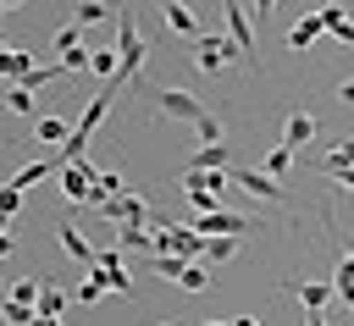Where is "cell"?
Here are the masks:
<instances>
[{"label": "cell", "instance_id": "obj_23", "mask_svg": "<svg viewBox=\"0 0 354 326\" xmlns=\"http://www.w3.org/2000/svg\"><path fill=\"white\" fill-rule=\"evenodd\" d=\"M188 166H194V171H227V144H210V149H199Z\"/></svg>", "mask_w": 354, "mask_h": 326}, {"label": "cell", "instance_id": "obj_39", "mask_svg": "<svg viewBox=\"0 0 354 326\" xmlns=\"http://www.w3.org/2000/svg\"><path fill=\"white\" fill-rule=\"evenodd\" d=\"M33 326H61V320H55V315H39V320H33Z\"/></svg>", "mask_w": 354, "mask_h": 326}, {"label": "cell", "instance_id": "obj_27", "mask_svg": "<svg viewBox=\"0 0 354 326\" xmlns=\"http://www.w3.org/2000/svg\"><path fill=\"white\" fill-rule=\"evenodd\" d=\"M66 298H72V293H61L55 282H44V293H39V315H55V320H61V309H66Z\"/></svg>", "mask_w": 354, "mask_h": 326}, {"label": "cell", "instance_id": "obj_41", "mask_svg": "<svg viewBox=\"0 0 354 326\" xmlns=\"http://www.w3.org/2000/svg\"><path fill=\"white\" fill-rule=\"evenodd\" d=\"M160 326H177V320H160Z\"/></svg>", "mask_w": 354, "mask_h": 326}, {"label": "cell", "instance_id": "obj_18", "mask_svg": "<svg viewBox=\"0 0 354 326\" xmlns=\"http://www.w3.org/2000/svg\"><path fill=\"white\" fill-rule=\"evenodd\" d=\"M105 293H111V282H105V271H88V276L77 282V293H72V298H77V304H100Z\"/></svg>", "mask_w": 354, "mask_h": 326}, {"label": "cell", "instance_id": "obj_14", "mask_svg": "<svg viewBox=\"0 0 354 326\" xmlns=\"http://www.w3.org/2000/svg\"><path fill=\"white\" fill-rule=\"evenodd\" d=\"M39 72V61L28 55V50H0V77H17V83H28Z\"/></svg>", "mask_w": 354, "mask_h": 326}, {"label": "cell", "instance_id": "obj_37", "mask_svg": "<svg viewBox=\"0 0 354 326\" xmlns=\"http://www.w3.org/2000/svg\"><path fill=\"white\" fill-rule=\"evenodd\" d=\"M337 254H348V260H354V238H337Z\"/></svg>", "mask_w": 354, "mask_h": 326}, {"label": "cell", "instance_id": "obj_25", "mask_svg": "<svg viewBox=\"0 0 354 326\" xmlns=\"http://www.w3.org/2000/svg\"><path fill=\"white\" fill-rule=\"evenodd\" d=\"M100 17H116V6H100V0L72 6V22H77V28H88V22H100Z\"/></svg>", "mask_w": 354, "mask_h": 326}, {"label": "cell", "instance_id": "obj_13", "mask_svg": "<svg viewBox=\"0 0 354 326\" xmlns=\"http://www.w3.org/2000/svg\"><path fill=\"white\" fill-rule=\"evenodd\" d=\"M310 138H315V116H310V111H288V122H282V144L299 149V144H310Z\"/></svg>", "mask_w": 354, "mask_h": 326}, {"label": "cell", "instance_id": "obj_32", "mask_svg": "<svg viewBox=\"0 0 354 326\" xmlns=\"http://www.w3.org/2000/svg\"><path fill=\"white\" fill-rule=\"evenodd\" d=\"M321 22H326V33H332L337 22H348V11H343V6H321Z\"/></svg>", "mask_w": 354, "mask_h": 326}, {"label": "cell", "instance_id": "obj_36", "mask_svg": "<svg viewBox=\"0 0 354 326\" xmlns=\"http://www.w3.org/2000/svg\"><path fill=\"white\" fill-rule=\"evenodd\" d=\"M304 326H326V315H321V309H310V315H304Z\"/></svg>", "mask_w": 354, "mask_h": 326}, {"label": "cell", "instance_id": "obj_30", "mask_svg": "<svg viewBox=\"0 0 354 326\" xmlns=\"http://www.w3.org/2000/svg\"><path fill=\"white\" fill-rule=\"evenodd\" d=\"M177 287H183V293H205V287H210V276H205V265L194 260V265L183 271V282H177Z\"/></svg>", "mask_w": 354, "mask_h": 326}, {"label": "cell", "instance_id": "obj_21", "mask_svg": "<svg viewBox=\"0 0 354 326\" xmlns=\"http://www.w3.org/2000/svg\"><path fill=\"white\" fill-rule=\"evenodd\" d=\"M166 22H171V33L199 39V28H194V11H188V6H177V0H171V6H166Z\"/></svg>", "mask_w": 354, "mask_h": 326}, {"label": "cell", "instance_id": "obj_35", "mask_svg": "<svg viewBox=\"0 0 354 326\" xmlns=\"http://www.w3.org/2000/svg\"><path fill=\"white\" fill-rule=\"evenodd\" d=\"M332 182H337L343 193H354V171H343V177H332Z\"/></svg>", "mask_w": 354, "mask_h": 326}, {"label": "cell", "instance_id": "obj_17", "mask_svg": "<svg viewBox=\"0 0 354 326\" xmlns=\"http://www.w3.org/2000/svg\"><path fill=\"white\" fill-rule=\"evenodd\" d=\"M288 293L304 304V315H310V309H321V304L332 298V287H326V282H288Z\"/></svg>", "mask_w": 354, "mask_h": 326}, {"label": "cell", "instance_id": "obj_31", "mask_svg": "<svg viewBox=\"0 0 354 326\" xmlns=\"http://www.w3.org/2000/svg\"><path fill=\"white\" fill-rule=\"evenodd\" d=\"M238 254V238H210L205 243V260H232Z\"/></svg>", "mask_w": 354, "mask_h": 326}, {"label": "cell", "instance_id": "obj_38", "mask_svg": "<svg viewBox=\"0 0 354 326\" xmlns=\"http://www.w3.org/2000/svg\"><path fill=\"white\" fill-rule=\"evenodd\" d=\"M232 326H260V320H254V315H238V320H232Z\"/></svg>", "mask_w": 354, "mask_h": 326}, {"label": "cell", "instance_id": "obj_7", "mask_svg": "<svg viewBox=\"0 0 354 326\" xmlns=\"http://www.w3.org/2000/svg\"><path fill=\"white\" fill-rule=\"evenodd\" d=\"M232 182H238L243 193L266 199V204H282V182H277V177H266V171H254V166H238V171H232Z\"/></svg>", "mask_w": 354, "mask_h": 326}, {"label": "cell", "instance_id": "obj_10", "mask_svg": "<svg viewBox=\"0 0 354 326\" xmlns=\"http://www.w3.org/2000/svg\"><path fill=\"white\" fill-rule=\"evenodd\" d=\"M116 249L122 254H160V232H144V227H116Z\"/></svg>", "mask_w": 354, "mask_h": 326}, {"label": "cell", "instance_id": "obj_8", "mask_svg": "<svg viewBox=\"0 0 354 326\" xmlns=\"http://www.w3.org/2000/svg\"><path fill=\"white\" fill-rule=\"evenodd\" d=\"M105 221H116V227H144V215H149V204L138 199V193H116L105 210H100Z\"/></svg>", "mask_w": 354, "mask_h": 326}, {"label": "cell", "instance_id": "obj_1", "mask_svg": "<svg viewBox=\"0 0 354 326\" xmlns=\"http://www.w3.org/2000/svg\"><path fill=\"white\" fill-rule=\"evenodd\" d=\"M116 55H122V77L116 83H138V72H144V33H138L133 11H122V6H116Z\"/></svg>", "mask_w": 354, "mask_h": 326}, {"label": "cell", "instance_id": "obj_2", "mask_svg": "<svg viewBox=\"0 0 354 326\" xmlns=\"http://www.w3.org/2000/svg\"><path fill=\"white\" fill-rule=\"evenodd\" d=\"M194 61H199L205 77H221L232 61H243V50H238L227 33H199V39H194Z\"/></svg>", "mask_w": 354, "mask_h": 326}, {"label": "cell", "instance_id": "obj_15", "mask_svg": "<svg viewBox=\"0 0 354 326\" xmlns=\"http://www.w3.org/2000/svg\"><path fill=\"white\" fill-rule=\"evenodd\" d=\"M321 171H326V177H343V171H354V133L321 155Z\"/></svg>", "mask_w": 354, "mask_h": 326}, {"label": "cell", "instance_id": "obj_40", "mask_svg": "<svg viewBox=\"0 0 354 326\" xmlns=\"http://www.w3.org/2000/svg\"><path fill=\"white\" fill-rule=\"evenodd\" d=\"M199 326H232V320H199Z\"/></svg>", "mask_w": 354, "mask_h": 326}, {"label": "cell", "instance_id": "obj_28", "mask_svg": "<svg viewBox=\"0 0 354 326\" xmlns=\"http://www.w3.org/2000/svg\"><path fill=\"white\" fill-rule=\"evenodd\" d=\"M39 293H44V282H11V293H6V298H11V304H33V309H39Z\"/></svg>", "mask_w": 354, "mask_h": 326}, {"label": "cell", "instance_id": "obj_5", "mask_svg": "<svg viewBox=\"0 0 354 326\" xmlns=\"http://www.w3.org/2000/svg\"><path fill=\"white\" fill-rule=\"evenodd\" d=\"M149 94H155V105H160L166 116H177V122H188V127H194L199 116H210V111H205L188 88H149Z\"/></svg>", "mask_w": 354, "mask_h": 326}, {"label": "cell", "instance_id": "obj_6", "mask_svg": "<svg viewBox=\"0 0 354 326\" xmlns=\"http://www.w3.org/2000/svg\"><path fill=\"white\" fill-rule=\"evenodd\" d=\"M221 11H227V39H232V44L243 50V61H254V33H249V6H243V0H227Z\"/></svg>", "mask_w": 354, "mask_h": 326}, {"label": "cell", "instance_id": "obj_22", "mask_svg": "<svg viewBox=\"0 0 354 326\" xmlns=\"http://www.w3.org/2000/svg\"><path fill=\"white\" fill-rule=\"evenodd\" d=\"M72 50H83V28H77V22H61V28H55V61L72 55Z\"/></svg>", "mask_w": 354, "mask_h": 326}, {"label": "cell", "instance_id": "obj_20", "mask_svg": "<svg viewBox=\"0 0 354 326\" xmlns=\"http://www.w3.org/2000/svg\"><path fill=\"white\" fill-rule=\"evenodd\" d=\"M50 171H61V166H44V160H39V166H17V171L6 177V188H33V182H44Z\"/></svg>", "mask_w": 354, "mask_h": 326}, {"label": "cell", "instance_id": "obj_12", "mask_svg": "<svg viewBox=\"0 0 354 326\" xmlns=\"http://www.w3.org/2000/svg\"><path fill=\"white\" fill-rule=\"evenodd\" d=\"M321 33H326V22H321V11H304V17H299V22L288 28V50H310V44H315Z\"/></svg>", "mask_w": 354, "mask_h": 326}, {"label": "cell", "instance_id": "obj_16", "mask_svg": "<svg viewBox=\"0 0 354 326\" xmlns=\"http://www.w3.org/2000/svg\"><path fill=\"white\" fill-rule=\"evenodd\" d=\"M33 138H39V144H61V149H66L72 122H61V116H39V122H33Z\"/></svg>", "mask_w": 354, "mask_h": 326}, {"label": "cell", "instance_id": "obj_11", "mask_svg": "<svg viewBox=\"0 0 354 326\" xmlns=\"http://www.w3.org/2000/svg\"><path fill=\"white\" fill-rule=\"evenodd\" d=\"M94 271H105V282H111V293H122V298H133V276L122 271V249H100V265Z\"/></svg>", "mask_w": 354, "mask_h": 326}, {"label": "cell", "instance_id": "obj_34", "mask_svg": "<svg viewBox=\"0 0 354 326\" xmlns=\"http://www.w3.org/2000/svg\"><path fill=\"white\" fill-rule=\"evenodd\" d=\"M337 99H343V105H354V77H348V83H337Z\"/></svg>", "mask_w": 354, "mask_h": 326}, {"label": "cell", "instance_id": "obj_24", "mask_svg": "<svg viewBox=\"0 0 354 326\" xmlns=\"http://www.w3.org/2000/svg\"><path fill=\"white\" fill-rule=\"evenodd\" d=\"M260 166H266V177H277V182H282V177H288V166H293V149H288V144H277V149H266V160H260Z\"/></svg>", "mask_w": 354, "mask_h": 326}, {"label": "cell", "instance_id": "obj_9", "mask_svg": "<svg viewBox=\"0 0 354 326\" xmlns=\"http://www.w3.org/2000/svg\"><path fill=\"white\" fill-rule=\"evenodd\" d=\"M55 238H61V249H66V260H83L88 271L100 265V249H94V243H88L83 232H77V221H61V227H55Z\"/></svg>", "mask_w": 354, "mask_h": 326}, {"label": "cell", "instance_id": "obj_29", "mask_svg": "<svg viewBox=\"0 0 354 326\" xmlns=\"http://www.w3.org/2000/svg\"><path fill=\"white\" fill-rule=\"evenodd\" d=\"M194 133H199V149L221 144V122H216V116H199V122H194Z\"/></svg>", "mask_w": 354, "mask_h": 326}, {"label": "cell", "instance_id": "obj_19", "mask_svg": "<svg viewBox=\"0 0 354 326\" xmlns=\"http://www.w3.org/2000/svg\"><path fill=\"white\" fill-rule=\"evenodd\" d=\"M6 111H17V116H28V122H39V111H33V88L11 83V88H6Z\"/></svg>", "mask_w": 354, "mask_h": 326}, {"label": "cell", "instance_id": "obj_26", "mask_svg": "<svg viewBox=\"0 0 354 326\" xmlns=\"http://www.w3.org/2000/svg\"><path fill=\"white\" fill-rule=\"evenodd\" d=\"M188 265H194V260H171V254H155V260H149V271H155V276H166V282H183V271H188Z\"/></svg>", "mask_w": 354, "mask_h": 326}, {"label": "cell", "instance_id": "obj_4", "mask_svg": "<svg viewBox=\"0 0 354 326\" xmlns=\"http://www.w3.org/2000/svg\"><path fill=\"white\" fill-rule=\"evenodd\" d=\"M94 177H100V171H94L88 160L61 166V193H66V204H72V210H83V204L94 199Z\"/></svg>", "mask_w": 354, "mask_h": 326}, {"label": "cell", "instance_id": "obj_3", "mask_svg": "<svg viewBox=\"0 0 354 326\" xmlns=\"http://www.w3.org/2000/svg\"><path fill=\"white\" fill-rule=\"evenodd\" d=\"M188 227H194L199 238H243V232H254L260 221L243 215V210H210V215H194Z\"/></svg>", "mask_w": 354, "mask_h": 326}, {"label": "cell", "instance_id": "obj_33", "mask_svg": "<svg viewBox=\"0 0 354 326\" xmlns=\"http://www.w3.org/2000/svg\"><path fill=\"white\" fill-rule=\"evenodd\" d=\"M332 39H337V44H348V50H354V22H337V28H332Z\"/></svg>", "mask_w": 354, "mask_h": 326}]
</instances>
